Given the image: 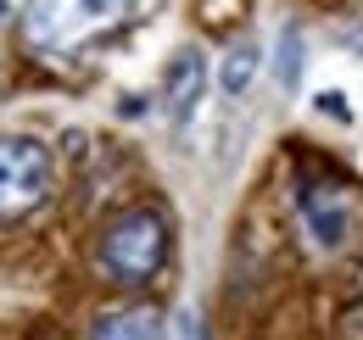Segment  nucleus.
<instances>
[{
	"label": "nucleus",
	"instance_id": "7ed1b4c3",
	"mask_svg": "<svg viewBox=\"0 0 363 340\" xmlns=\"http://www.w3.org/2000/svg\"><path fill=\"white\" fill-rule=\"evenodd\" d=\"M56 157L40 134H0V223H23L50 201Z\"/></svg>",
	"mask_w": 363,
	"mask_h": 340
},
{
	"label": "nucleus",
	"instance_id": "20e7f679",
	"mask_svg": "<svg viewBox=\"0 0 363 340\" xmlns=\"http://www.w3.org/2000/svg\"><path fill=\"white\" fill-rule=\"evenodd\" d=\"M118 0H28L23 6V40L34 50H56L67 45L79 28H95L112 17Z\"/></svg>",
	"mask_w": 363,
	"mask_h": 340
},
{
	"label": "nucleus",
	"instance_id": "f03ea898",
	"mask_svg": "<svg viewBox=\"0 0 363 340\" xmlns=\"http://www.w3.org/2000/svg\"><path fill=\"white\" fill-rule=\"evenodd\" d=\"M291 212H296L302 240L318 256H347L363 234L358 190L330 168H296L291 173Z\"/></svg>",
	"mask_w": 363,
	"mask_h": 340
},
{
	"label": "nucleus",
	"instance_id": "f257e3e1",
	"mask_svg": "<svg viewBox=\"0 0 363 340\" xmlns=\"http://www.w3.org/2000/svg\"><path fill=\"white\" fill-rule=\"evenodd\" d=\"M168 256H174V217L157 201H135V207L112 212L95 234V273L118 290L157 285Z\"/></svg>",
	"mask_w": 363,
	"mask_h": 340
},
{
	"label": "nucleus",
	"instance_id": "9d476101",
	"mask_svg": "<svg viewBox=\"0 0 363 340\" xmlns=\"http://www.w3.org/2000/svg\"><path fill=\"white\" fill-rule=\"evenodd\" d=\"M318 112H324V118L352 123V106H347V95H341V89H324V95H318Z\"/></svg>",
	"mask_w": 363,
	"mask_h": 340
},
{
	"label": "nucleus",
	"instance_id": "1a4fd4ad",
	"mask_svg": "<svg viewBox=\"0 0 363 340\" xmlns=\"http://www.w3.org/2000/svg\"><path fill=\"white\" fill-rule=\"evenodd\" d=\"M335 335H341V340H363V296L352 301L347 312H341V324H335Z\"/></svg>",
	"mask_w": 363,
	"mask_h": 340
},
{
	"label": "nucleus",
	"instance_id": "9b49d317",
	"mask_svg": "<svg viewBox=\"0 0 363 340\" xmlns=\"http://www.w3.org/2000/svg\"><path fill=\"white\" fill-rule=\"evenodd\" d=\"M0 23H6V0H0Z\"/></svg>",
	"mask_w": 363,
	"mask_h": 340
},
{
	"label": "nucleus",
	"instance_id": "423d86ee",
	"mask_svg": "<svg viewBox=\"0 0 363 340\" xmlns=\"http://www.w3.org/2000/svg\"><path fill=\"white\" fill-rule=\"evenodd\" d=\"M90 340H162V307L157 301H118L90 318Z\"/></svg>",
	"mask_w": 363,
	"mask_h": 340
},
{
	"label": "nucleus",
	"instance_id": "0eeeda50",
	"mask_svg": "<svg viewBox=\"0 0 363 340\" xmlns=\"http://www.w3.org/2000/svg\"><path fill=\"white\" fill-rule=\"evenodd\" d=\"M257 67H263L257 40H235V45L224 50V62H218V89H224L229 101H240V95L252 89V79H257Z\"/></svg>",
	"mask_w": 363,
	"mask_h": 340
},
{
	"label": "nucleus",
	"instance_id": "39448f33",
	"mask_svg": "<svg viewBox=\"0 0 363 340\" xmlns=\"http://www.w3.org/2000/svg\"><path fill=\"white\" fill-rule=\"evenodd\" d=\"M201 95H207V56H201V50H179V56L168 62V79H162L168 123L184 128V123H190V112L201 106Z\"/></svg>",
	"mask_w": 363,
	"mask_h": 340
},
{
	"label": "nucleus",
	"instance_id": "6e6552de",
	"mask_svg": "<svg viewBox=\"0 0 363 340\" xmlns=\"http://www.w3.org/2000/svg\"><path fill=\"white\" fill-rule=\"evenodd\" d=\"M274 67H279V84L296 89V79H302V28H296V23L279 34V56H274Z\"/></svg>",
	"mask_w": 363,
	"mask_h": 340
}]
</instances>
